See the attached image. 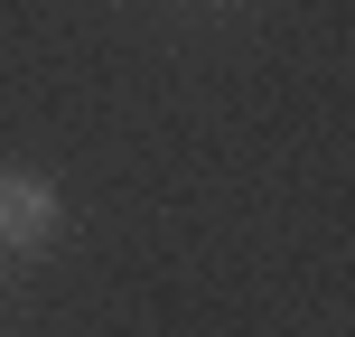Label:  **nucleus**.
I'll return each mask as SVG.
<instances>
[{
	"label": "nucleus",
	"instance_id": "f257e3e1",
	"mask_svg": "<svg viewBox=\"0 0 355 337\" xmlns=\"http://www.w3.org/2000/svg\"><path fill=\"white\" fill-rule=\"evenodd\" d=\"M0 225L10 234H47V188L37 178H0Z\"/></svg>",
	"mask_w": 355,
	"mask_h": 337
}]
</instances>
